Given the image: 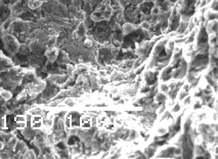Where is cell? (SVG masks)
Masks as SVG:
<instances>
[{"mask_svg":"<svg viewBox=\"0 0 218 159\" xmlns=\"http://www.w3.org/2000/svg\"><path fill=\"white\" fill-rule=\"evenodd\" d=\"M146 1H147V2H150V1H153V0H146Z\"/></svg>","mask_w":218,"mask_h":159,"instance_id":"cell-19","label":"cell"},{"mask_svg":"<svg viewBox=\"0 0 218 159\" xmlns=\"http://www.w3.org/2000/svg\"><path fill=\"white\" fill-rule=\"evenodd\" d=\"M0 97H1L3 100H5V101H9V100L12 98V94L10 90H0Z\"/></svg>","mask_w":218,"mask_h":159,"instance_id":"cell-9","label":"cell"},{"mask_svg":"<svg viewBox=\"0 0 218 159\" xmlns=\"http://www.w3.org/2000/svg\"><path fill=\"white\" fill-rule=\"evenodd\" d=\"M22 135L25 136V139L31 141L32 139L34 140V138H35V131L32 127H28L27 126V127H25L24 129H22Z\"/></svg>","mask_w":218,"mask_h":159,"instance_id":"cell-4","label":"cell"},{"mask_svg":"<svg viewBox=\"0 0 218 159\" xmlns=\"http://www.w3.org/2000/svg\"><path fill=\"white\" fill-rule=\"evenodd\" d=\"M114 123H115L117 128L124 126V117H122V116H115V117H114Z\"/></svg>","mask_w":218,"mask_h":159,"instance_id":"cell-10","label":"cell"},{"mask_svg":"<svg viewBox=\"0 0 218 159\" xmlns=\"http://www.w3.org/2000/svg\"><path fill=\"white\" fill-rule=\"evenodd\" d=\"M84 46L87 47V49H91V47L93 46V41H92L90 38H86L84 41Z\"/></svg>","mask_w":218,"mask_h":159,"instance_id":"cell-15","label":"cell"},{"mask_svg":"<svg viewBox=\"0 0 218 159\" xmlns=\"http://www.w3.org/2000/svg\"><path fill=\"white\" fill-rule=\"evenodd\" d=\"M182 104L181 102H178V103H174V105H173L171 108V110H170V112H171L172 115H178V114L181 112L182 110Z\"/></svg>","mask_w":218,"mask_h":159,"instance_id":"cell-6","label":"cell"},{"mask_svg":"<svg viewBox=\"0 0 218 159\" xmlns=\"http://www.w3.org/2000/svg\"><path fill=\"white\" fill-rule=\"evenodd\" d=\"M169 131V128L167 127V125H160L158 126V128L156 129V135L158 136H163L165 135H167Z\"/></svg>","mask_w":218,"mask_h":159,"instance_id":"cell-8","label":"cell"},{"mask_svg":"<svg viewBox=\"0 0 218 159\" xmlns=\"http://www.w3.org/2000/svg\"><path fill=\"white\" fill-rule=\"evenodd\" d=\"M46 57L47 59H48V61L50 63H53L57 60V57H58V50L57 49H55V47H50L49 49L46 50Z\"/></svg>","mask_w":218,"mask_h":159,"instance_id":"cell-3","label":"cell"},{"mask_svg":"<svg viewBox=\"0 0 218 159\" xmlns=\"http://www.w3.org/2000/svg\"><path fill=\"white\" fill-rule=\"evenodd\" d=\"M3 148H4V142L0 141V151L3 150Z\"/></svg>","mask_w":218,"mask_h":159,"instance_id":"cell-18","label":"cell"},{"mask_svg":"<svg viewBox=\"0 0 218 159\" xmlns=\"http://www.w3.org/2000/svg\"><path fill=\"white\" fill-rule=\"evenodd\" d=\"M6 127V118L4 116H0V128Z\"/></svg>","mask_w":218,"mask_h":159,"instance_id":"cell-16","label":"cell"},{"mask_svg":"<svg viewBox=\"0 0 218 159\" xmlns=\"http://www.w3.org/2000/svg\"><path fill=\"white\" fill-rule=\"evenodd\" d=\"M14 127H16L17 129H24L25 127H27V121L26 122H16V124H14Z\"/></svg>","mask_w":218,"mask_h":159,"instance_id":"cell-14","label":"cell"},{"mask_svg":"<svg viewBox=\"0 0 218 159\" xmlns=\"http://www.w3.org/2000/svg\"><path fill=\"white\" fill-rule=\"evenodd\" d=\"M17 136H13L12 139L9 140L8 142H7V148H8L9 150H14V147H16L17 145Z\"/></svg>","mask_w":218,"mask_h":159,"instance_id":"cell-11","label":"cell"},{"mask_svg":"<svg viewBox=\"0 0 218 159\" xmlns=\"http://www.w3.org/2000/svg\"><path fill=\"white\" fill-rule=\"evenodd\" d=\"M44 116L42 115H34L31 118V127L33 129H39L43 127Z\"/></svg>","mask_w":218,"mask_h":159,"instance_id":"cell-2","label":"cell"},{"mask_svg":"<svg viewBox=\"0 0 218 159\" xmlns=\"http://www.w3.org/2000/svg\"><path fill=\"white\" fill-rule=\"evenodd\" d=\"M134 26L132 25L131 23H125L122 27V31H123V34L124 35H127V34H130L131 32L134 31Z\"/></svg>","mask_w":218,"mask_h":159,"instance_id":"cell-7","label":"cell"},{"mask_svg":"<svg viewBox=\"0 0 218 159\" xmlns=\"http://www.w3.org/2000/svg\"><path fill=\"white\" fill-rule=\"evenodd\" d=\"M26 121H27V117L23 114H18L14 117V122H26Z\"/></svg>","mask_w":218,"mask_h":159,"instance_id":"cell-13","label":"cell"},{"mask_svg":"<svg viewBox=\"0 0 218 159\" xmlns=\"http://www.w3.org/2000/svg\"><path fill=\"white\" fill-rule=\"evenodd\" d=\"M159 91L160 92H163V94H168L170 91V87H169V84L167 83H162L159 85Z\"/></svg>","mask_w":218,"mask_h":159,"instance_id":"cell-12","label":"cell"},{"mask_svg":"<svg viewBox=\"0 0 218 159\" xmlns=\"http://www.w3.org/2000/svg\"><path fill=\"white\" fill-rule=\"evenodd\" d=\"M167 99H168L167 94H163V92H160V91H159L158 94H156V95H155L154 101L156 102V103H158L159 105H160V104H164Z\"/></svg>","mask_w":218,"mask_h":159,"instance_id":"cell-5","label":"cell"},{"mask_svg":"<svg viewBox=\"0 0 218 159\" xmlns=\"http://www.w3.org/2000/svg\"><path fill=\"white\" fill-rule=\"evenodd\" d=\"M92 117L90 114L85 113L84 115L80 117L79 120V125L81 129H84V131H88L92 127V124H93V120H92Z\"/></svg>","mask_w":218,"mask_h":159,"instance_id":"cell-1","label":"cell"},{"mask_svg":"<svg viewBox=\"0 0 218 159\" xmlns=\"http://www.w3.org/2000/svg\"><path fill=\"white\" fill-rule=\"evenodd\" d=\"M29 152H30V157H32V158H37V157H38L37 155H35L34 151H33V150H29Z\"/></svg>","mask_w":218,"mask_h":159,"instance_id":"cell-17","label":"cell"}]
</instances>
